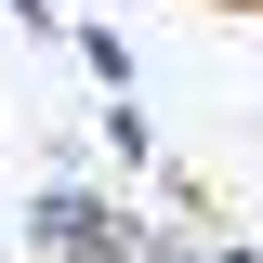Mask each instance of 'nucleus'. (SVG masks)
Masks as SVG:
<instances>
[{
	"label": "nucleus",
	"instance_id": "obj_3",
	"mask_svg": "<svg viewBox=\"0 0 263 263\" xmlns=\"http://www.w3.org/2000/svg\"><path fill=\"white\" fill-rule=\"evenodd\" d=\"M92 145H105L119 171H158V119H145L132 92H105V119H92Z\"/></svg>",
	"mask_w": 263,
	"mask_h": 263
},
{
	"label": "nucleus",
	"instance_id": "obj_1",
	"mask_svg": "<svg viewBox=\"0 0 263 263\" xmlns=\"http://www.w3.org/2000/svg\"><path fill=\"white\" fill-rule=\"evenodd\" d=\"M13 224H27V263H132L145 250V224H132L92 171H40Z\"/></svg>",
	"mask_w": 263,
	"mask_h": 263
},
{
	"label": "nucleus",
	"instance_id": "obj_5",
	"mask_svg": "<svg viewBox=\"0 0 263 263\" xmlns=\"http://www.w3.org/2000/svg\"><path fill=\"white\" fill-rule=\"evenodd\" d=\"M0 13H13L27 40H66V13H53V0H0Z\"/></svg>",
	"mask_w": 263,
	"mask_h": 263
},
{
	"label": "nucleus",
	"instance_id": "obj_4",
	"mask_svg": "<svg viewBox=\"0 0 263 263\" xmlns=\"http://www.w3.org/2000/svg\"><path fill=\"white\" fill-rule=\"evenodd\" d=\"M132 263H211V224H145V250Z\"/></svg>",
	"mask_w": 263,
	"mask_h": 263
},
{
	"label": "nucleus",
	"instance_id": "obj_6",
	"mask_svg": "<svg viewBox=\"0 0 263 263\" xmlns=\"http://www.w3.org/2000/svg\"><path fill=\"white\" fill-rule=\"evenodd\" d=\"M211 263H263V250H250V237H211Z\"/></svg>",
	"mask_w": 263,
	"mask_h": 263
},
{
	"label": "nucleus",
	"instance_id": "obj_7",
	"mask_svg": "<svg viewBox=\"0 0 263 263\" xmlns=\"http://www.w3.org/2000/svg\"><path fill=\"white\" fill-rule=\"evenodd\" d=\"M211 13H263V0H211Z\"/></svg>",
	"mask_w": 263,
	"mask_h": 263
},
{
	"label": "nucleus",
	"instance_id": "obj_2",
	"mask_svg": "<svg viewBox=\"0 0 263 263\" xmlns=\"http://www.w3.org/2000/svg\"><path fill=\"white\" fill-rule=\"evenodd\" d=\"M66 53L92 66L105 92H132V79H145V53H132V27H119V13H79V27H66Z\"/></svg>",
	"mask_w": 263,
	"mask_h": 263
}]
</instances>
